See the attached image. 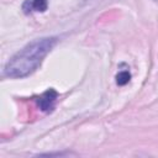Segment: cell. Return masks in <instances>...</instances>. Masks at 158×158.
Instances as JSON below:
<instances>
[{
	"label": "cell",
	"instance_id": "cell-1",
	"mask_svg": "<svg viewBox=\"0 0 158 158\" xmlns=\"http://www.w3.org/2000/svg\"><path fill=\"white\" fill-rule=\"evenodd\" d=\"M57 43V37H43L32 41L20 49L6 63L4 74L9 78H23L33 73L43 58Z\"/></svg>",
	"mask_w": 158,
	"mask_h": 158
},
{
	"label": "cell",
	"instance_id": "cell-2",
	"mask_svg": "<svg viewBox=\"0 0 158 158\" xmlns=\"http://www.w3.org/2000/svg\"><path fill=\"white\" fill-rule=\"evenodd\" d=\"M58 98V94L54 89H48L47 91H44L38 99H37V105L38 107L44 111V112H49L53 110L56 100Z\"/></svg>",
	"mask_w": 158,
	"mask_h": 158
},
{
	"label": "cell",
	"instance_id": "cell-3",
	"mask_svg": "<svg viewBox=\"0 0 158 158\" xmlns=\"http://www.w3.org/2000/svg\"><path fill=\"white\" fill-rule=\"evenodd\" d=\"M47 0H26L22 5V9L26 14L31 12L32 10L43 12L47 10Z\"/></svg>",
	"mask_w": 158,
	"mask_h": 158
},
{
	"label": "cell",
	"instance_id": "cell-4",
	"mask_svg": "<svg viewBox=\"0 0 158 158\" xmlns=\"http://www.w3.org/2000/svg\"><path fill=\"white\" fill-rule=\"evenodd\" d=\"M131 79V74L127 70H122L116 75V83L118 85H126Z\"/></svg>",
	"mask_w": 158,
	"mask_h": 158
},
{
	"label": "cell",
	"instance_id": "cell-5",
	"mask_svg": "<svg viewBox=\"0 0 158 158\" xmlns=\"http://www.w3.org/2000/svg\"><path fill=\"white\" fill-rule=\"evenodd\" d=\"M156 1H158V0H156Z\"/></svg>",
	"mask_w": 158,
	"mask_h": 158
}]
</instances>
